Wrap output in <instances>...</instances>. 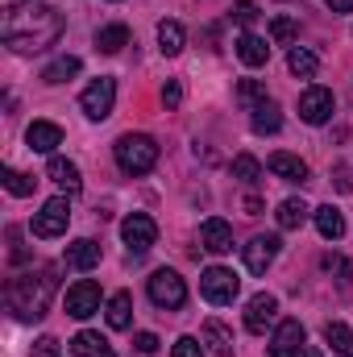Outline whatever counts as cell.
<instances>
[{"instance_id":"cell-20","label":"cell","mask_w":353,"mask_h":357,"mask_svg":"<svg viewBox=\"0 0 353 357\" xmlns=\"http://www.w3.org/2000/svg\"><path fill=\"white\" fill-rule=\"evenodd\" d=\"M266 167H270L278 178H287V183H303V178H308V162H303V158H295V154H283V150H278V154H270V158H266Z\"/></svg>"},{"instance_id":"cell-33","label":"cell","mask_w":353,"mask_h":357,"mask_svg":"<svg viewBox=\"0 0 353 357\" xmlns=\"http://www.w3.org/2000/svg\"><path fill=\"white\" fill-rule=\"evenodd\" d=\"M295 33H299L295 17H274V21H270V38H274L278 46H291V42H295Z\"/></svg>"},{"instance_id":"cell-29","label":"cell","mask_w":353,"mask_h":357,"mask_svg":"<svg viewBox=\"0 0 353 357\" xmlns=\"http://www.w3.org/2000/svg\"><path fill=\"white\" fill-rule=\"evenodd\" d=\"M75 75H80V59H75V54H63V59H54V63L42 71L46 84H67V79H75Z\"/></svg>"},{"instance_id":"cell-18","label":"cell","mask_w":353,"mask_h":357,"mask_svg":"<svg viewBox=\"0 0 353 357\" xmlns=\"http://www.w3.org/2000/svg\"><path fill=\"white\" fill-rule=\"evenodd\" d=\"M312 216H316V229H320V237H324V241H341V237H345V216H341V208L320 204Z\"/></svg>"},{"instance_id":"cell-10","label":"cell","mask_w":353,"mask_h":357,"mask_svg":"<svg viewBox=\"0 0 353 357\" xmlns=\"http://www.w3.org/2000/svg\"><path fill=\"white\" fill-rule=\"evenodd\" d=\"M100 312V287L91 282V278H80L71 291H67V316H75V320H88Z\"/></svg>"},{"instance_id":"cell-43","label":"cell","mask_w":353,"mask_h":357,"mask_svg":"<svg viewBox=\"0 0 353 357\" xmlns=\"http://www.w3.org/2000/svg\"><path fill=\"white\" fill-rule=\"evenodd\" d=\"M303 357H324V354H320L316 345H303Z\"/></svg>"},{"instance_id":"cell-39","label":"cell","mask_w":353,"mask_h":357,"mask_svg":"<svg viewBox=\"0 0 353 357\" xmlns=\"http://www.w3.org/2000/svg\"><path fill=\"white\" fill-rule=\"evenodd\" d=\"M8 245H13V250H8V258H13V262H25V258H29V254H25V245H21V233H17V229H8Z\"/></svg>"},{"instance_id":"cell-27","label":"cell","mask_w":353,"mask_h":357,"mask_svg":"<svg viewBox=\"0 0 353 357\" xmlns=\"http://www.w3.org/2000/svg\"><path fill=\"white\" fill-rule=\"evenodd\" d=\"M254 112V133H278L283 129V116H278V104H270V100H262L258 108H250Z\"/></svg>"},{"instance_id":"cell-11","label":"cell","mask_w":353,"mask_h":357,"mask_svg":"<svg viewBox=\"0 0 353 357\" xmlns=\"http://www.w3.org/2000/svg\"><path fill=\"white\" fill-rule=\"evenodd\" d=\"M303 324L299 320H283L270 337V357H299L303 354Z\"/></svg>"},{"instance_id":"cell-42","label":"cell","mask_w":353,"mask_h":357,"mask_svg":"<svg viewBox=\"0 0 353 357\" xmlns=\"http://www.w3.org/2000/svg\"><path fill=\"white\" fill-rule=\"evenodd\" d=\"M246 212H250V216H258V212H262V199H254V195H250V199H246Z\"/></svg>"},{"instance_id":"cell-36","label":"cell","mask_w":353,"mask_h":357,"mask_svg":"<svg viewBox=\"0 0 353 357\" xmlns=\"http://www.w3.org/2000/svg\"><path fill=\"white\" fill-rule=\"evenodd\" d=\"M171 357H204V345L195 337H179L175 345H171Z\"/></svg>"},{"instance_id":"cell-9","label":"cell","mask_w":353,"mask_h":357,"mask_svg":"<svg viewBox=\"0 0 353 357\" xmlns=\"http://www.w3.org/2000/svg\"><path fill=\"white\" fill-rule=\"evenodd\" d=\"M333 108H337L333 91L320 88V84H312V88L299 96V121H303V125H324V121L333 116Z\"/></svg>"},{"instance_id":"cell-30","label":"cell","mask_w":353,"mask_h":357,"mask_svg":"<svg viewBox=\"0 0 353 357\" xmlns=\"http://www.w3.org/2000/svg\"><path fill=\"white\" fill-rule=\"evenodd\" d=\"M183 42H187V33H183L179 21H158V50L163 54H179Z\"/></svg>"},{"instance_id":"cell-4","label":"cell","mask_w":353,"mask_h":357,"mask_svg":"<svg viewBox=\"0 0 353 357\" xmlns=\"http://www.w3.org/2000/svg\"><path fill=\"white\" fill-rule=\"evenodd\" d=\"M67 225H71V204H67V195H54V199H46L42 204V212H33V237H42V241H54V237H63L67 233Z\"/></svg>"},{"instance_id":"cell-19","label":"cell","mask_w":353,"mask_h":357,"mask_svg":"<svg viewBox=\"0 0 353 357\" xmlns=\"http://www.w3.org/2000/svg\"><path fill=\"white\" fill-rule=\"evenodd\" d=\"M237 59H241L246 67H266V63H270L266 38H258V33H241V38H237Z\"/></svg>"},{"instance_id":"cell-21","label":"cell","mask_w":353,"mask_h":357,"mask_svg":"<svg viewBox=\"0 0 353 357\" xmlns=\"http://www.w3.org/2000/svg\"><path fill=\"white\" fill-rule=\"evenodd\" d=\"M71 354L75 357H117V349H112L100 333H88V328H84V333L71 337Z\"/></svg>"},{"instance_id":"cell-35","label":"cell","mask_w":353,"mask_h":357,"mask_svg":"<svg viewBox=\"0 0 353 357\" xmlns=\"http://www.w3.org/2000/svg\"><path fill=\"white\" fill-rule=\"evenodd\" d=\"M233 21H237L241 29H250V25L258 21V4H254V0H237V4H233Z\"/></svg>"},{"instance_id":"cell-16","label":"cell","mask_w":353,"mask_h":357,"mask_svg":"<svg viewBox=\"0 0 353 357\" xmlns=\"http://www.w3.org/2000/svg\"><path fill=\"white\" fill-rule=\"evenodd\" d=\"M63 262H67V270H91V266H100V245L91 241V237H80V241H71L67 245V254H63Z\"/></svg>"},{"instance_id":"cell-22","label":"cell","mask_w":353,"mask_h":357,"mask_svg":"<svg viewBox=\"0 0 353 357\" xmlns=\"http://www.w3.org/2000/svg\"><path fill=\"white\" fill-rule=\"evenodd\" d=\"M316 67H320V59H316L308 46H291V50H287V71H291V75L312 79V75H316Z\"/></svg>"},{"instance_id":"cell-41","label":"cell","mask_w":353,"mask_h":357,"mask_svg":"<svg viewBox=\"0 0 353 357\" xmlns=\"http://www.w3.org/2000/svg\"><path fill=\"white\" fill-rule=\"evenodd\" d=\"M333 13H353V0H324Z\"/></svg>"},{"instance_id":"cell-32","label":"cell","mask_w":353,"mask_h":357,"mask_svg":"<svg viewBox=\"0 0 353 357\" xmlns=\"http://www.w3.org/2000/svg\"><path fill=\"white\" fill-rule=\"evenodd\" d=\"M0 178H4V191H8V195H17V199H21V195H33V183H38V178L21 175V171H13V167H4Z\"/></svg>"},{"instance_id":"cell-6","label":"cell","mask_w":353,"mask_h":357,"mask_svg":"<svg viewBox=\"0 0 353 357\" xmlns=\"http://www.w3.org/2000/svg\"><path fill=\"white\" fill-rule=\"evenodd\" d=\"M150 299H154V307H167V312H179L183 303H187V282L179 278L175 270H154L150 274Z\"/></svg>"},{"instance_id":"cell-37","label":"cell","mask_w":353,"mask_h":357,"mask_svg":"<svg viewBox=\"0 0 353 357\" xmlns=\"http://www.w3.org/2000/svg\"><path fill=\"white\" fill-rule=\"evenodd\" d=\"M163 104H167V108H179V104H183V84H179V79H167V84H163Z\"/></svg>"},{"instance_id":"cell-38","label":"cell","mask_w":353,"mask_h":357,"mask_svg":"<svg viewBox=\"0 0 353 357\" xmlns=\"http://www.w3.org/2000/svg\"><path fill=\"white\" fill-rule=\"evenodd\" d=\"M133 349H137V354H158V337H154V333H137V337H133Z\"/></svg>"},{"instance_id":"cell-13","label":"cell","mask_w":353,"mask_h":357,"mask_svg":"<svg viewBox=\"0 0 353 357\" xmlns=\"http://www.w3.org/2000/svg\"><path fill=\"white\" fill-rule=\"evenodd\" d=\"M241 254H246V266H250V274H266V266L278 258V237H274V233H258V237H254Z\"/></svg>"},{"instance_id":"cell-40","label":"cell","mask_w":353,"mask_h":357,"mask_svg":"<svg viewBox=\"0 0 353 357\" xmlns=\"http://www.w3.org/2000/svg\"><path fill=\"white\" fill-rule=\"evenodd\" d=\"M33 357H59V341H54V337H42V341L33 345Z\"/></svg>"},{"instance_id":"cell-8","label":"cell","mask_w":353,"mask_h":357,"mask_svg":"<svg viewBox=\"0 0 353 357\" xmlns=\"http://www.w3.org/2000/svg\"><path fill=\"white\" fill-rule=\"evenodd\" d=\"M121 237H125L129 254H133V258H142V254L158 241V225H154L146 212H133V216H125V220H121Z\"/></svg>"},{"instance_id":"cell-12","label":"cell","mask_w":353,"mask_h":357,"mask_svg":"<svg viewBox=\"0 0 353 357\" xmlns=\"http://www.w3.org/2000/svg\"><path fill=\"white\" fill-rule=\"evenodd\" d=\"M200 245L208 250V254H229L233 250V225L229 220H220V216H212V220H204L200 225Z\"/></svg>"},{"instance_id":"cell-3","label":"cell","mask_w":353,"mask_h":357,"mask_svg":"<svg viewBox=\"0 0 353 357\" xmlns=\"http://www.w3.org/2000/svg\"><path fill=\"white\" fill-rule=\"evenodd\" d=\"M112 158H117V167H121L125 175H146V171H154V162H158V142H154L150 133H125V137H117Z\"/></svg>"},{"instance_id":"cell-24","label":"cell","mask_w":353,"mask_h":357,"mask_svg":"<svg viewBox=\"0 0 353 357\" xmlns=\"http://www.w3.org/2000/svg\"><path fill=\"white\" fill-rule=\"evenodd\" d=\"M204 341L212 345L216 357H233V333H229L220 320H204Z\"/></svg>"},{"instance_id":"cell-26","label":"cell","mask_w":353,"mask_h":357,"mask_svg":"<svg viewBox=\"0 0 353 357\" xmlns=\"http://www.w3.org/2000/svg\"><path fill=\"white\" fill-rule=\"evenodd\" d=\"M308 212H312V208H308L303 199H283L274 216H278V229H303V220H308Z\"/></svg>"},{"instance_id":"cell-14","label":"cell","mask_w":353,"mask_h":357,"mask_svg":"<svg viewBox=\"0 0 353 357\" xmlns=\"http://www.w3.org/2000/svg\"><path fill=\"white\" fill-rule=\"evenodd\" d=\"M274 316H278V299L266 295V291H258V295L246 303V328H250V333H266V328L274 324Z\"/></svg>"},{"instance_id":"cell-34","label":"cell","mask_w":353,"mask_h":357,"mask_svg":"<svg viewBox=\"0 0 353 357\" xmlns=\"http://www.w3.org/2000/svg\"><path fill=\"white\" fill-rule=\"evenodd\" d=\"M237 100L250 104V108H258V104L266 100V84L262 79H241V84H237Z\"/></svg>"},{"instance_id":"cell-23","label":"cell","mask_w":353,"mask_h":357,"mask_svg":"<svg viewBox=\"0 0 353 357\" xmlns=\"http://www.w3.org/2000/svg\"><path fill=\"white\" fill-rule=\"evenodd\" d=\"M129 324H133V295L117 291L108 299V328H129Z\"/></svg>"},{"instance_id":"cell-5","label":"cell","mask_w":353,"mask_h":357,"mask_svg":"<svg viewBox=\"0 0 353 357\" xmlns=\"http://www.w3.org/2000/svg\"><path fill=\"white\" fill-rule=\"evenodd\" d=\"M237 291H241V278H237L233 270L208 266L204 274H200V295H204L208 303H216V307L233 303V299H237Z\"/></svg>"},{"instance_id":"cell-1","label":"cell","mask_w":353,"mask_h":357,"mask_svg":"<svg viewBox=\"0 0 353 357\" xmlns=\"http://www.w3.org/2000/svg\"><path fill=\"white\" fill-rule=\"evenodd\" d=\"M0 38L17 54H38L63 38V13L54 4H8L0 17Z\"/></svg>"},{"instance_id":"cell-31","label":"cell","mask_w":353,"mask_h":357,"mask_svg":"<svg viewBox=\"0 0 353 357\" xmlns=\"http://www.w3.org/2000/svg\"><path fill=\"white\" fill-rule=\"evenodd\" d=\"M233 178L246 183V187H254V183L262 178V162H258L254 154H237V158H233Z\"/></svg>"},{"instance_id":"cell-2","label":"cell","mask_w":353,"mask_h":357,"mask_svg":"<svg viewBox=\"0 0 353 357\" xmlns=\"http://www.w3.org/2000/svg\"><path fill=\"white\" fill-rule=\"evenodd\" d=\"M59 291V266H38V270H25L17 278H8L4 287V303L17 320H42L50 299Z\"/></svg>"},{"instance_id":"cell-7","label":"cell","mask_w":353,"mask_h":357,"mask_svg":"<svg viewBox=\"0 0 353 357\" xmlns=\"http://www.w3.org/2000/svg\"><path fill=\"white\" fill-rule=\"evenodd\" d=\"M112 104H117V79H108V75L91 79L88 88H84V96H80V108H84L88 121H104V116H112Z\"/></svg>"},{"instance_id":"cell-17","label":"cell","mask_w":353,"mask_h":357,"mask_svg":"<svg viewBox=\"0 0 353 357\" xmlns=\"http://www.w3.org/2000/svg\"><path fill=\"white\" fill-rule=\"evenodd\" d=\"M46 175L54 178L67 195H75L80 187H84V175H80V167L71 162V158H59V154H50V162H46Z\"/></svg>"},{"instance_id":"cell-15","label":"cell","mask_w":353,"mask_h":357,"mask_svg":"<svg viewBox=\"0 0 353 357\" xmlns=\"http://www.w3.org/2000/svg\"><path fill=\"white\" fill-rule=\"evenodd\" d=\"M25 142H29L33 154H54V150L63 146V129H59L54 121H33V125L25 129Z\"/></svg>"},{"instance_id":"cell-28","label":"cell","mask_w":353,"mask_h":357,"mask_svg":"<svg viewBox=\"0 0 353 357\" xmlns=\"http://www.w3.org/2000/svg\"><path fill=\"white\" fill-rule=\"evenodd\" d=\"M324 341H329V345H333L341 357H353V328H350V324L329 320V324H324Z\"/></svg>"},{"instance_id":"cell-25","label":"cell","mask_w":353,"mask_h":357,"mask_svg":"<svg viewBox=\"0 0 353 357\" xmlns=\"http://www.w3.org/2000/svg\"><path fill=\"white\" fill-rule=\"evenodd\" d=\"M129 46V29L125 25H104L100 33H96V50L100 54H121Z\"/></svg>"}]
</instances>
